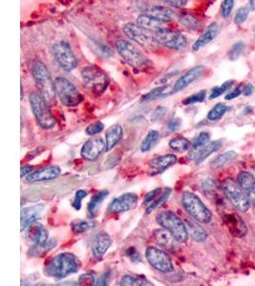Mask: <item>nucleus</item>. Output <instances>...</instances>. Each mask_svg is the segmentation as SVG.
Here are the masks:
<instances>
[{
    "mask_svg": "<svg viewBox=\"0 0 255 286\" xmlns=\"http://www.w3.org/2000/svg\"><path fill=\"white\" fill-rule=\"evenodd\" d=\"M123 137V128L119 124H115L109 127L105 133L106 151H111Z\"/></svg>",
    "mask_w": 255,
    "mask_h": 286,
    "instance_id": "nucleus-26",
    "label": "nucleus"
},
{
    "mask_svg": "<svg viewBox=\"0 0 255 286\" xmlns=\"http://www.w3.org/2000/svg\"><path fill=\"white\" fill-rule=\"evenodd\" d=\"M244 88L245 87L243 86V84H241L240 86L235 88L232 92H230V94L226 95V100H231V99H234L236 97H238L239 95L241 94H243V91H244Z\"/></svg>",
    "mask_w": 255,
    "mask_h": 286,
    "instance_id": "nucleus-55",
    "label": "nucleus"
},
{
    "mask_svg": "<svg viewBox=\"0 0 255 286\" xmlns=\"http://www.w3.org/2000/svg\"><path fill=\"white\" fill-rule=\"evenodd\" d=\"M233 84H234V80H229V81H226L225 83H223L221 86L214 87L211 90L210 95H209V98L214 99V98L219 97L225 92H227L229 89H230Z\"/></svg>",
    "mask_w": 255,
    "mask_h": 286,
    "instance_id": "nucleus-41",
    "label": "nucleus"
},
{
    "mask_svg": "<svg viewBox=\"0 0 255 286\" xmlns=\"http://www.w3.org/2000/svg\"><path fill=\"white\" fill-rule=\"evenodd\" d=\"M234 6L233 0H225L222 2V17L224 18H229L231 15V12Z\"/></svg>",
    "mask_w": 255,
    "mask_h": 286,
    "instance_id": "nucleus-50",
    "label": "nucleus"
},
{
    "mask_svg": "<svg viewBox=\"0 0 255 286\" xmlns=\"http://www.w3.org/2000/svg\"><path fill=\"white\" fill-rule=\"evenodd\" d=\"M171 193H172V190L170 189L169 187H165V188L162 190L161 196H160L157 200H155V201H153L149 206L146 207V209H145V213H146V214H150L154 210L160 208L161 206H162V205L168 200Z\"/></svg>",
    "mask_w": 255,
    "mask_h": 286,
    "instance_id": "nucleus-38",
    "label": "nucleus"
},
{
    "mask_svg": "<svg viewBox=\"0 0 255 286\" xmlns=\"http://www.w3.org/2000/svg\"><path fill=\"white\" fill-rule=\"evenodd\" d=\"M57 243L55 240H49L48 243L43 245H33L29 250L28 255L31 257H42L48 252L51 251L53 248H55Z\"/></svg>",
    "mask_w": 255,
    "mask_h": 286,
    "instance_id": "nucleus-33",
    "label": "nucleus"
},
{
    "mask_svg": "<svg viewBox=\"0 0 255 286\" xmlns=\"http://www.w3.org/2000/svg\"><path fill=\"white\" fill-rule=\"evenodd\" d=\"M36 286H45V285H43V284H39V285H36Z\"/></svg>",
    "mask_w": 255,
    "mask_h": 286,
    "instance_id": "nucleus-62",
    "label": "nucleus"
},
{
    "mask_svg": "<svg viewBox=\"0 0 255 286\" xmlns=\"http://www.w3.org/2000/svg\"><path fill=\"white\" fill-rule=\"evenodd\" d=\"M112 244L110 236L106 232H100L96 235L92 243V252L94 257L98 260H102L105 253L109 249Z\"/></svg>",
    "mask_w": 255,
    "mask_h": 286,
    "instance_id": "nucleus-20",
    "label": "nucleus"
},
{
    "mask_svg": "<svg viewBox=\"0 0 255 286\" xmlns=\"http://www.w3.org/2000/svg\"><path fill=\"white\" fill-rule=\"evenodd\" d=\"M77 286H96L97 280L92 273H85L77 279Z\"/></svg>",
    "mask_w": 255,
    "mask_h": 286,
    "instance_id": "nucleus-45",
    "label": "nucleus"
},
{
    "mask_svg": "<svg viewBox=\"0 0 255 286\" xmlns=\"http://www.w3.org/2000/svg\"><path fill=\"white\" fill-rule=\"evenodd\" d=\"M94 45H95V51H97L99 54H101L104 58H109L112 54V51L110 48L104 44L101 43L99 41H94Z\"/></svg>",
    "mask_w": 255,
    "mask_h": 286,
    "instance_id": "nucleus-51",
    "label": "nucleus"
},
{
    "mask_svg": "<svg viewBox=\"0 0 255 286\" xmlns=\"http://www.w3.org/2000/svg\"><path fill=\"white\" fill-rule=\"evenodd\" d=\"M33 173V166L31 165H24L21 167V178L28 177L30 174Z\"/></svg>",
    "mask_w": 255,
    "mask_h": 286,
    "instance_id": "nucleus-58",
    "label": "nucleus"
},
{
    "mask_svg": "<svg viewBox=\"0 0 255 286\" xmlns=\"http://www.w3.org/2000/svg\"><path fill=\"white\" fill-rule=\"evenodd\" d=\"M154 35L157 43L172 50L183 51L187 48L188 44L186 35L165 28L154 33Z\"/></svg>",
    "mask_w": 255,
    "mask_h": 286,
    "instance_id": "nucleus-11",
    "label": "nucleus"
},
{
    "mask_svg": "<svg viewBox=\"0 0 255 286\" xmlns=\"http://www.w3.org/2000/svg\"><path fill=\"white\" fill-rule=\"evenodd\" d=\"M181 202L187 214L197 221L201 223H209L211 221V212L195 194L191 192H184L181 197Z\"/></svg>",
    "mask_w": 255,
    "mask_h": 286,
    "instance_id": "nucleus-6",
    "label": "nucleus"
},
{
    "mask_svg": "<svg viewBox=\"0 0 255 286\" xmlns=\"http://www.w3.org/2000/svg\"><path fill=\"white\" fill-rule=\"evenodd\" d=\"M230 110V107H229V106H227V105L224 104V103H217V104L214 105L212 109L208 112L206 119L209 122H218Z\"/></svg>",
    "mask_w": 255,
    "mask_h": 286,
    "instance_id": "nucleus-35",
    "label": "nucleus"
},
{
    "mask_svg": "<svg viewBox=\"0 0 255 286\" xmlns=\"http://www.w3.org/2000/svg\"><path fill=\"white\" fill-rule=\"evenodd\" d=\"M163 3H166L168 4L169 6H172V7H175V8H182V7H185L187 4V0H178V1H172V0H166V1H162Z\"/></svg>",
    "mask_w": 255,
    "mask_h": 286,
    "instance_id": "nucleus-57",
    "label": "nucleus"
},
{
    "mask_svg": "<svg viewBox=\"0 0 255 286\" xmlns=\"http://www.w3.org/2000/svg\"><path fill=\"white\" fill-rule=\"evenodd\" d=\"M181 125H182V121L180 118H173L171 119L169 122H167L165 124V127H164V130L165 132L168 134H171V133H175L181 128Z\"/></svg>",
    "mask_w": 255,
    "mask_h": 286,
    "instance_id": "nucleus-46",
    "label": "nucleus"
},
{
    "mask_svg": "<svg viewBox=\"0 0 255 286\" xmlns=\"http://www.w3.org/2000/svg\"><path fill=\"white\" fill-rule=\"evenodd\" d=\"M81 78L86 87L96 95H102L109 85L107 75L97 65H88L84 67L81 70Z\"/></svg>",
    "mask_w": 255,
    "mask_h": 286,
    "instance_id": "nucleus-7",
    "label": "nucleus"
},
{
    "mask_svg": "<svg viewBox=\"0 0 255 286\" xmlns=\"http://www.w3.org/2000/svg\"><path fill=\"white\" fill-rule=\"evenodd\" d=\"M30 105L37 124L45 130L53 129L57 122L48 107V103L40 92H33L30 97Z\"/></svg>",
    "mask_w": 255,
    "mask_h": 286,
    "instance_id": "nucleus-4",
    "label": "nucleus"
},
{
    "mask_svg": "<svg viewBox=\"0 0 255 286\" xmlns=\"http://www.w3.org/2000/svg\"><path fill=\"white\" fill-rule=\"evenodd\" d=\"M87 197V192L84 190H77L75 194V199L72 203L73 208L79 211L81 208V201Z\"/></svg>",
    "mask_w": 255,
    "mask_h": 286,
    "instance_id": "nucleus-49",
    "label": "nucleus"
},
{
    "mask_svg": "<svg viewBox=\"0 0 255 286\" xmlns=\"http://www.w3.org/2000/svg\"><path fill=\"white\" fill-rule=\"evenodd\" d=\"M145 258L148 263L160 273L168 274L174 270L168 254L158 247L149 246L145 251Z\"/></svg>",
    "mask_w": 255,
    "mask_h": 286,
    "instance_id": "nucleus-12",
    "label": "nucleus"
},
{
    "mask_svg": "<svg viewBox=\"0 0 255 286\" xmlns=\"http://www.w3.org/2000/svg\"><path fill=\"white\" fill-rule=\"evenodd\" d=\"M248 8L251 11H255V0H251L248 2Z\"/></svg>",
    "mask_w": 255,
    "mask_h": 286,
    "instance_id": "nucleus-61",
    "label": "nucleus"
},
{
    "mask_svg": "<svg viewBox=\"0 0 255 286\" xmlns=\"http://www.w3.org/2000/svg\"><path fill=\"white\" fill-rule=\"evenodd\" d=\"M106 151V143L102 138H91L82 145L80 156L88 161H95Z\"/></svg>",
    "mask_w": 255,
    "mask_h": 286,
    "instance_id": "nucleus-15",
    "label": "nucleus"
},
{
    "mask_svg": "<svg viewBox=\"0 0 255 286\" xmlns=\"http://www.w3.org/2000/svg\"><path fill=\"white\" fill-rule=\"evenodd\" d=\"M222 142L220 140L217 141H210L207 145H205L204 148H202L198 153L196 156V164H200L203 161H204L208 156L214 154L215 152H217L219 149H221Z\"/></svg>",
    "mask_w": 255,
    "mask_h": 286,
    "instance_id": "nucleus-30",
    "label": "nucleus"
},
{
    "mask_svg": "<svg viewBox=\"0 0 255 286\" xmlns=\"http://www.w3.org/2000/svg\"><path fill=\"white\" fill-rule=\"evenodd\" d=\"M160 137L159 132L156 130H151L148 132V134L145 136V139H143L142 143H141V151L143 153L149 152L154 145L156 144L157 140Z\"/></svg>",
    "mask_w": 255,
    "mask_h": 286,
    "instance_id": "nucleus-37",
    "label": "nucleus"
},
{
    "mask_svg": "<svg viewBox=\"0 0 255 286\" xmlns=\"http://www.w3.org/2000/svg\"><path fill=\"white\" fill-rule=\"evenodd\" d=\"M32 75L36 86L39 88L40 94L44 96L47 103H52L56 99L55 81L52 79L50 71L41 61H35L32 66Z\"/></svg>",
    "mask_w": 255,
    "mask_h": 286,
    "instance_id": "nucleus-2",
    "label": "nucleus"
},
{
    "mask_svg": "<svg viewBox=\"0 0 255 286\" xmlns=\"http://www.w3.org/2000/svg\"><path fill=\"white\" fill-rule=\"evenodd\" d=\"M206 96V92L205 91H200L198 93H195L193 95L187 96V98H185L183 100V104L184 105H191L195 104V103H201L204 101Z\"/></svg>",
    "mask_w": 255,
    "mask_h": 286,
    "instance_id": "nucleus-43",
    "label": "nucleus"
},
{
    "mask_svg": "<svg viewBox=\"0 0 255 286\" xmlns=\"http://www.w3.org/2000/svg\"><path fill=\"white\" fill-rule=\"evenodd\" d=\"M219 32H220L219 24L217 22L210 23L208 26L205 28L204 33L199 36V38L193 44V46H192L193 51L197 52L200 49L204 48V46H206L207 44L210 43L217 37Z\"/></svg>",
    "mask_w": 255,
    "mask_h": 286,
    "instance_id": "nucleus-22",
    "label": "nucleus"
},
{
    "mask_svg": "<svg viewBox=\"0 0 255 286\" xmlns=\"http://www.w3.org/2000/svg\"><path fill=\"white\" fill-rule=\"evenodd\" d=\"M162 190H163V189H161V188H156V189L150 191L149 193H147V194L145 195L144 203H145V205H146V207L149 206L153 201H155V200H157V199L161 196Z\"/></svg>",
    "mask_w": 255,
    "mask_h": 286,
    "instance_id": "nucleus-47",
    "label": "nucleus"
},
{
    "mask_svg": "<svg viewBox=\"0 0 255 286\" xmlns=\"http://www.w3.org/2000/svg\"><path fill=\"white\" fill-rule=\"evenodd\" d=\"M254 38H255V34H254Z\"/></svg>",
    "mask_w": 255,
    "mask_h": 286,
    "instance_id": "nucleus-63",
    "label": "nucleus"
},
{
    "mask_svg": "<svg viewBox=\"0 0 255 286\" xmlns=\"http://www.w3.org/2000/svg\"><path fill=\"white\" fill-rule=\"evenodd\" d=\"M54 286H77V282L75 281H65V282H61L60 284Z\"/></svg>",
    "mask_w": 255,
    "mask_h": 286,
    "instance_id": "nucleus-60",
    "label": "nucleus"
},
{
    "mask_svg": "<svg viewBox=\"0 0 255 286\" xmlns=\"http://www.w3.org/2000/svg\"><path fill=\"white\" fill-rule=\"evenodd\" d=\"M237 182L247 196L250 204L255 206V178L247 171H242L237 176Z\"/></svg>",
    "mask_w": 255,
    "mask_h": 286,
    "instance_id": "nucleus-19",
    "label": "nucleus"
},
{
    "mask_svg": "<svg viewBox=\"0 0 255 286\" xmlns=\"http://www.w3.org/2000/svg\"><path fill=\"white\" fill-rule=\"evenodd\" d=\"M78 269L79 262L75 255L71 253H61L47 262L44 273L48 277L60 279L77 273Z\"/></svg>",
    "mask_w": 255,
    "mask_h": 286,
    "instance_id": "nucleus-1",
    "label": "nucleus"
},
{
    "mask_svg": "<svg viewBox=\"0 0 255 286\" xmlns=\"http://www.w3.org/2000/svg\"><path fill=\"white\" fill-rule=\"evenodd\" d=\"M96 225L95 221L89 219H75L71 223V229L75 234H82L92 230Z\"/></svg>",
    "mask_w": 255,
    "mask_h": 286,
    "instance_id": "nucleus-32",
    "label": "nucleus"
},
{
    "mask_svg": "<svg viewBox=\"0 0 255 286\" xmlns=\"http://www.w3.org/2000/svg\"><path fill=\"white\" fill-rule=\"evenodd\" d=\"M52 53L61 69L71 72L76 69L77 60L67 41H59L52 46Z\"/></svg>",
    "mask_w": 255,
    "mask_h": 286,
    "instance_id": "nucleus-10",
    "label": "nucleus"
},
{
    "mask_svg": "<svg viewBox=\"0 0 255 286\" xmlns=\"http://www.w3.org/2000/svg\"><path fill=\"white\" fill-rule=\"evenodd\" d=\"M202 189L205 195L207 196H213L216 190H217V185L216 182L213 179H205L204 182H202Z\"/></svg>",
    "mask_w": 255,
    "mask_h": 286,
    "instance_id": "nucleus-44",
    "label": "nucleus"
},
{
    "mask_svg": "<svg viewBox=\"0 0 255 286\" xmlns=\"http://www.w3.org/2000/svg\"><path fill=\"white\" fill-rule=\"evenodd\" d=\"M237 156L236 152L231 150V151H228L222 155H219L218 156H216L212 161L210 162V165L212 166L213 168H220L222 166L226 164L227 162H229L231 159L235 158Z\"/></svg>",
    "mask_w": 255,
    "mask_h": 286,
    "instance_id": "nucleus-40",
    "label": "nucleus"
},
{
    "mask_svg": "<svg viewBox=\"0 0 255 286\" xmlns=\"http://www.w3.org/2000/svg\"><path fill=\"white\" fill-rule=\"evenodd\" d=\"M44 205L42 204H35L33 206H29L22 209L21 211V232L25 231L28 227L36 222L37 218L42 213Z\"/></svg>",
    "mask_w": 255,
    "mask_h": 286,
    "instance_id": "nucleus-23",
    "label": "nucleus"
},
{
    "mask_svg": "<svg viewBox=\"0 0 255 286\" xmlns=\"http://www.w3.org/2000/svg\"><path fill=\"white\" fill-rule=\"evenodd\" d=\"M206 71V68L204 65H197L195 67L188 70L182 77L176 80L173 86V92L178 93L180 91L186 89L187 86H189L191 83H193L198 78L203 77Z\"/></svg>",
    "mask_w": 255,
    "mask_h": 286,
    "instance_id": "nucleus-16",
    "label": "nucleus"
},
{
    "mask_svg": "<svg viewBox=\"0 0 255 286\" xmlns=\"http://www.w3.org/2000/svg\"><path fill=\"white\" fill-rule=\"evenodd\" d=\"M109 192L107 190L100 191L96 195H94L92 199L89 201L87 205V215L89 218H94L98 215L103 200H105L108 196Z\"/></svg>",
    "mask_w": 255,
    "mask_h": 286,
    "instance_id": "nucleus-27",
    "label": "nucleus"
},
{
    "mask_svg": "<svg viewBox=\"0 0 255 286\" xmlns=\"http://www.w3.org/2000/svg\"><path fill=\"white\" fill-rule=\"evenodd\" d=\"M145 14L157 19L158 21L162 23L169 22L174 18V13L172 12V10H170L165 6H161V5H155V6L149 7L146 10Z\"/></svg>",
    "mask_w": 255,
    "mask_h": 286,
    "instance_id": "nucleus-25",
    "label": "nucleus"
},
{
    "mask_svg": "<svg viewBox=\"0 0 255 286\" xmlns=\"http://www.w3.org/2000/svg\"><path fill=\"white\" fill-rule=\"evenodd\" d=\"M247 16H248V8L247 7H242L237 11L236 15H235V18H234V22L237 25H241L243 24L246 19H247Z\"/></svg>",
    "mask_w": 255,
    "mask_h": 286,
    "instance_id": "nucleus-52",
    "label": "nucleus"
},
{
    "mask_svg": "<svg viewBox=\"0 0 255 286\" xmlns=\"http://www.w3.org/2000/svg\"><path fill=\"white\" fill-rule=\"evenodd\" d=\"M125 255L133 262H140L142 260L141 255H140V253L138 252L135 247H129V248H128L126 251H125Z\"/></svg>",
    "mask_w": 255,
    "mask_h": 286,
    "instance_id": "nucleus-54",
    "label": "nucleus"
},
{
    "mask_svg": "<svg viewBox=\"0 0 255 286\" xmlns=\"http://www.w3.org/2000/svg\"><path fill=\"white\" fill-rule=\"evenodd\" d=\"M117 52L132 68L138 71L148 69L152 63L130 41L120 39L116 43Z\"/></svg>",
    "mask_w": 255,
    "mask_h": 286,
    "instance_id": "nucleus-5",
    "label": "nucleus"
},
{
    "mask_svg": "<svg viewBox=\"0 0 255 286\" xmlns=\"http://www.w3.org/2000/svg\"><path fill=\"white\" fill-rule=\"evenodd\" d=\"M170 149H172L175 152L178 153H184L190 150L191 148V142L188 139L184 137H176L170 139L169 141Z\"/></svg>",
    "mask_w": 255,
    "mask_h": 286,
    "instance_id": "nucleus-36",
    "label": "nucleus"
},
{
    "mask_svg": "<svg viewBox=\"0 0 255 286\" xmlns=\"http://www.w3.org/2000/svg\"><path fill=\"white\" fill-rule=\"evenodd\" d=\"M139 198L133 193H125L111 201L108 206V212L111 214H120L131 211L138 204Z\"/></svg>",
    "mask_w": 255,
    "mask_h": 286,
    "instance_id": "nucleus-14",
    "label": "nucleus"
},
{
    "mask_svg": "<svg viewBox=\"0 0 255 286\" xmlns=\"http://www.w3.org/2000/svg\"><path fill=\"white\" fill-rule=\"evenodd\" d=\"M55 90L60 102L67 107H75L83 101V95L66 78L59 77L55 79Z\"/></svg>",
    "mask_w": 255,
    "mask_h": 286,
    "instance_id": "nucleus-8",
    "label": "nucleus"
},
{
    "mask_svg": "<svg viewBox=\"0 0 255 286\" xmlns=\"http://www.w3.org/2000/svg\"><path fill=\"white\" fill-rule=\"evenodd\" d=\"M178 158L174 154H166L162 156H155L148 163V174L150 176H157L166 171L171 166L177 162Z\"/></svg>",
    "mask_w": 255,
    "mask_h": 286,
    "instance_id": "nucleus-17",
    "label": "nucleus"
},
{
    "mask_svg": "<svg viewBox=\"0 0 255 286\" xmlns=\"http://www.w3.org/2000/svg\"><path fill=\"white\" fill-rule=\"evenodd\" d=\"M103 129H104V124H103L102 122H95V123H92V124H90V125L86 128L85 132H86V134H87L88 136L93 137V136H96V135L102 133Z\"/></svg>",
    "mask_w": 255,
    "mask_h": 286,
    "instance_id": "nucleus-48",
    "label": "nucleus"
},
{
    "mask_svg": "<svg viewBox=\"0 0 255 286\" xmlns=\"http://www.w3.org/2000/svg\"><path fill=\"white\" fill-rule=\"evenodd\" d=\"M156 221L163 229L167 230L180 243H186L188 240V231L186 223L172 211H161L156 216Z\"/></svg>",
    "mask_w": 255,
    "mask_h": 286,
    "instance_id": "nucleus-3",
    "label": "nucleus"
},
{
    "mask_svg": "<svg viewBox=\"0 0 255 286\" xmlns=\"http://www.w3.org/2000/svg\"><path fill=\"white\" fill-rule=\"evenodd\" d=\"M188 234L191 235L192 239H194L196 242H204L207 238V233L203 227L199 225L198 223L194 222L193 220L187 219L186 221Z\"/></svg>",
    "mask_w": 255,
    "mask_h": 286,
    "instance_id": "nucleus-31",
    "label": "nucleus"
},
{
    "mask_svg": "<svg viewBox=\"0 0 255 286\" xmlns=\"http://www.w3.org/2000/svg\"><path fill=\"white\" fill-rule=\"evenodd\" d=\"M222 189L226 196V198L229 200L232 206L239 212L245 213L250 207V202L245 195V193L240 187L238 182H235L232 179H226L223 184Z\"/></svg>",
    "mask_w": 255,
    "mask_h": 286,
    "instance_id": "nucleus-9",
    "label": "nucleus"
},
{
    "mask_svg": "<svg viewBox=\"0 0 255 286\" xmlns=\"http://www.w3.org/2000/svg\"><path fill=\"white\" fill-rule=\"evenodd\" d=\"M253 91H254V87H253L252 84L248 83V84H247V85L245 86V88H244L243 95H245V96H249V95H252Z\"/></svg>",
    "mask_w": 255,
    "mask_h": 286,
    "instance_id": "nucleus-59",
    "label": "nucleus"
},
{
    "mask_svg": "<svg viewBox=\"0 0 255 286\" xmlns=\"http://www.w3.org/2000/svg\"><path fill=\"white\" fill-rule=\"evenodd\" d=\"M26 239L34 243V245H43L48 243V232L39 222H34L28 227Z\"/></svg>",
    "mask_w": 255,
    "mask_h": 286,
    "instance_id": "nucleus-21",
    "label": "nucleus"
},
{
    "mask_svg": "<svg viewBox=\"0 0 255 286\" xmlns=\"http://www.w3.org/2000/svg\"><path fill=\"white\" fill-rule=\"evenodd\" d=\"M153 238L156 243L165 248L166 250L171 252L177 251L178 242L167 230L163 228L156 229L153 232Z\"/></svg>",
    "mask_w": 255,
    "mask_h": 286,
    "instance_id": "nucleus-24",
    "label": "nucleus"
},
{
    "mask_svg": "<svg viewBox=\"0 0 255 286\" xmlns=\"http://www.w3.org/2000/svg\"><path fill=\"white\" fill-rule=\"evenodd\" d=\"M173 94H174L173 87H170L169 85L157 87V88H154L153 90H151L149 93H147L146 95L143 96L142 102H148V101L162 99V98L170 96Z\"/></svg>",
    "mask_w": 255,
    "mask_h": 286,
    "instance_id": "nucleus-28",
    "label": "nucleus"
},
{
    "mask_svg": "<svg viewBox=\"0 0 255 286\" xmlns=\"http://www.w3.org/2000/svg\"><path fill=\"white\" fill-rule=\"evenodd\" d=\"M137 24L139 26L143 27L145 30L150 31L152 33H156L158 31H160L161 29H163L164 27L162 26L163 23L158 21L157 19L146 15V14H143L140 15L137 18Z\"/></svg>",
    "mask_w": 255,
    "mask_h": 286,
    "instance_id": "nucleus-29",
    "label": "nucleus"
},
{
    "mask_svg": "<svg viewBox=\"0 0 255 286\" xmlns=\"http://www.w3.org/2000/svg\"><path fill=\"white\" fill-rule=\"evenodd\" d=\"M167 113V108L163 106H159L155 109L154 113H152V121L158 122L160 120H162V118Z\"/></svg>",
    "mask_w": 255,
    "mask_h": 286,
    "instance_id": "nucleus-53",
    "label": "nucleus"
},
{
    "mask_svg": "<svg viewBox=\"0 0 255 286\" xmlns=\"http://www.w3.org/2000/svg\"><path fill=\"white\" fill-rule=\"evenodd\" d=\"M179 21L180 23L187 28L188 30H191V31H195L197 29H199L200 27V22L197 18L190 15V14H187V13H185V14H182L180 17H179Z\"/></svg>",
    "mask_w": 255,
    "mask_h": 286,
    "instance_id": "nucleus-39",
    "label": "nucleus"
},
{
    "mask_svg": "<svg viewBox=\"0 0 255 286\" xmlns=\"http://www.w3.org/2000/svg\"><path fill=\"white\" fill-rule=\"evenodd\" d=\"M109 271H106L104 273H102L100 277L97 279V283L96 286H107V280L109 277Z\"/></svg>",
    "mask_w": 255,
    "mask_h": 286,
    "instance_id": "nucleus-56",
    "label": "nucleus"
},
{
    "mask_svg": "<svg viewBox=\"0 0 255 286\" xmlns=\"http://www.w3.org/2000/svg\"><path fill=\"white\" fill-rule=\"evenodd\" d=\"M61 174V169L58 165H49L47 167H43L30 174L26 181L30 183H36V182H49L57 179Z\"/></svg>",
    "mask_w": 255,
    "mask_h": 286,
    "instance_id": "nucleus-18",
    "label": "nucleus"
},
{
    "mask_svg": "<svg viewBox=\"0 0 255 286\" xmlns=\"http://www.w3.org/2000/svg\"><path fill=\"white\" fill-rule=\"evenodd\" d=\"M122 31L128 38L144 48H153L158 44L155 39L154 33L145 30L143 27L139 26L137 23L125 24L122 28Z\"/></svg>",
    "mask_w": 255,
    "mask_h": 286,
    "instance_id": "nucleus-13",
    "label": "nucleus"
},
{
    "mask_svg": "<svg viewBox=\"0 0 255 286\" xmlns=\"http://www.w3.org/2000/svg\"><path fill=\"white\" fill-rule=\"evenodd\" d=\"M246 48V44L242 41L236 42L231 48H230V52H229V59L230 61H237L239 58L241 56V54L244 52Z\"/></svg>",
    "mask_w": 255,
    "mask_h": 286,
    "instance_id": "nucleus-42",
    "label": "nucleus"
},
{
    "mask_svg": "<svg viewBox=\"0 0 255 286\" xmlns=\"http://www.w3.org/2000/svg\"><path fill=\"white\" fill-rule=\"evenodd\" d=\"M120 286H155L147 278L142 277H136L131 275H125L121 277Z\"/></svg>",
    "mask_w": 255,
    "mask_h": 286,
    "instance_id": "nucleus-34",
    "label": "nucleus"
}]
</instances>
